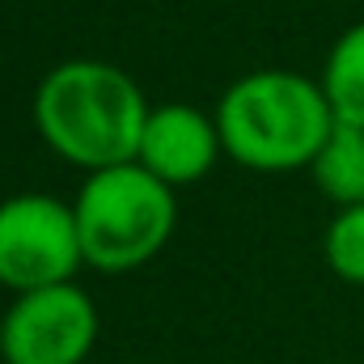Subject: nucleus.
<instances>
[{
    "label": "nucleus",
    "instance_id": "5",
    "mask_svg": "<svg viewBox=\"0 0 364 364\" xmlns=\"http://www.w3.org/2000/svg\"><path fill=\"white\" fill-rule=\"evenodd\" d=\"M97 343V305L73 284L17 292L0 314V364H81Z\"/></svg>",
    "mask_w": 364,
    "mask_h": 364
},
{
    "label": "nucleus",
    "instance_id": "7",
    "mask_svg": "<svg viewBox=\"0 0 364 364\" xmlns=\"http://www.w3.org/2000/svg\"><path fill=\"white\" fill-rule=\"evenodd\" d=\"M309 174H314L318 191H322L335 208L364 203V127L335 123V132H331L326 144L318 149Z\"/></svg>",
    "mask_w": 364,
    "mask_h": 364
},
{
    "label": "nucleus",
    "instance_id": "1",
    "mask_svg": "<svg viewBox=\"0 0 364 364\" xmlns=\"http://www.w3.org/2000/svg\"><path fill=\"white\" fill-rule=\"evenodd\" d=\"M149 97L140 85L106 60L55 64L30 102L38 140L77 170H110L136 161L140 132L149 119Z\"/></svg>",
    "mask_w": 364,
    "mask_h": 364
},
{
    "label": "nucleus",
    "instance_id": "9",
    "mask_svg": "<svg viewBox=\"0 0 364 364\" xmlns=\"http://www.w3.org/2000/svg\"><path fill=\"white\" fill-rule=\"evenodd\" d=\"M322 255L339 279L364 284V203L335 212V220L326 225V237H322Z\"/></svg>",
    "mask_w": 364,
    "mask_h": 364
},
{
    "label": "nucleus",
    "instance_id": "2",
    "mask_svg": "<svg viewBox=\"0 0 364 364\" xmlns=\"http://www.w3.org/2000/svg\"><path fill=\"white\" fill-rule=\"evenodd\" d=\"M216 127L225 157L259 174H284L314 166L335 132V110L322 81L292 68H259L220 93Z\"/></svg>",
    "mask_w": 364,
    "mask_h": 364
},
{
    "label": "nucleus",
    "instance_id": "6",
    "mask_svg": "<svg viewBox=\"0 0 364 364\" xmlns=\"http://www.w3.org/2000/svg\"><path fill=\"white\" fill-rule=\"evenodd\" d=\"M220 157H225V144H220L216 114L186 102H161L149 110L136 166H144L153 178H161L166 186H191L208 178Z\"/></svg>",
    "mask_w": 364,
    "mask_h": 364
},
{
    "label": "nucleus",
    "instance_id": "8",
    "mask_svg": "<svg viewBox=\"0 0 364 364\" xmlns=\"http://www.w3.org/2000/svg\"><path fill=\"white\" fill-rule=\"evenodd\" d=\"M322 93L335 110V123L364 127V21L348 26L326 64H322Z\"/></svg>",
    "mask_w": 364,
    "mask_h": 364
},
{
    "label": "nucleus",
    "instance_id": "3",
    "mask_svg": "<svg viewBox=\"0 0 364 364\" xmlns=\"http://www.w3.org/2000/svg\"><path fill=\"white\" fill-rule=\"evenodd\" d=\"M77 233L85 250V267L93 272H136L157 259L178 225L174 186L153 178L144 166H110L81 178L73 195Z\"/></svg>",
    "mask_w": 364,
    "mask_h": 364
},
{
    "label": "nucleus",
    "instance_id": "4",
    "mask_svg": "<svg viewBox=\"0 0 364 364\" xmlns=\"http://www.w3.org/2000/svg\"><path fill=\"white\" fill-rule=\"evenodd\" d=\"M85 267L73 199L21 191L0 199V288L34 292L51 284H73Z\"/></svg>",
    "mask_w": 364,
    "mask_h": 364
}]
</instances>
